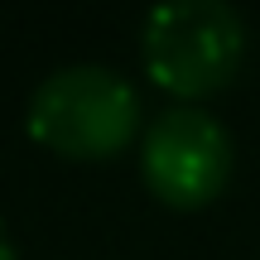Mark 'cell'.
I'll use <instances>...</instances> for the list:
<instances>
[{
	"label": "cell",
	"mask_w": 260,
	"mask_h": 260,
	"mask_svg": "<svg viewBox=\"0 0 260 260\" xmlns=\"http://www.w3.org/2000/svg\"><path fill=\"white\" fill-rule=\"evenodd\" d=\"M140 125V96L116 68L68 63L29 96V135L68 159H111Z\"/></svg>",
	"instance_id": "obj_1"
},
{
	"label": "cell",
	"mask_w": 260,
	"mask_h": 260,
	"mask_svg": "<svg viewBox=\"0 0 260 260\" xmlns=\"http://www.w3.org/2000/svg\"><path fill=\"white\" fill-rule=\"evenodd\" d=\"M145 73L174 96H212L246 58V19L226 0H169L140 34Z\"/></svg>",
	"instance_id": "obj_2"
},
{
	"label": "cell",
	"mask_w": 260,
	"mask_h": 260,
	"mask_svg": "<svg viewBox=\"0 0 260 260\" xmlns=\"http://www.w3.org/2000/svg\"><path fill=\"white\" fill-rule=\"evenodd\" d=\"M236 164V145L217 116L198 106H169L145 130L140 174L149 193L169 207H203L226 188Z\"/></svg>",
	"instance_id": "obj_3"
},
{
	"label": "cell",
	"mask_w": 260,
	"mask_h": 260,
	"mask_svg": "<svg viewBox=\"0 0 260 260\" xmlns=\"http://www.w3.org/2000/svg\"><path fill=\"white\" fill-rule=\"evenodd\" d=\"M0 260H15V246H10V236H5V222H0Z\"/></svg>",
	"instance_id": "obj_4"
}]
</instances>
